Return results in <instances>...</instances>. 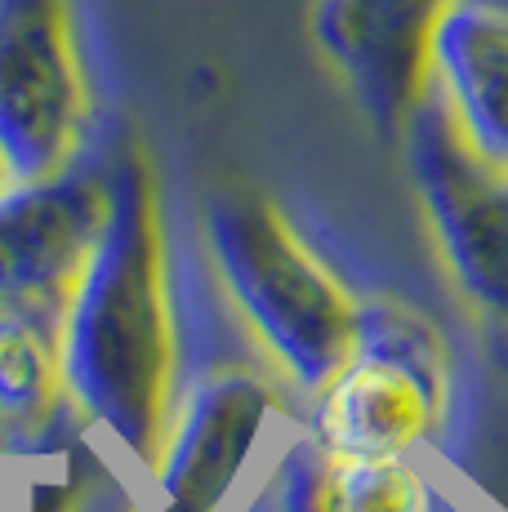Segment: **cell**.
Listing matches in <instances>:
<instances>
[{
	"mask_svg": "<svg viewBox=\"0 0 508 512\" xmlns=\"http://www.w3.org/2000/svg\"><path fill=\"white\" fill-rule=\"evenodd\" d=\"M90 81L72 0H0V161L9 179L85 156Z\"/></svg>",
	"mask_w": 508,
	"mask_h": 512,
	"instance_id": "5",
	"label": "cell"
},
{
	"mask_svg": "<svg viewBox=\"0 0 508 512\" xmlns=\"http://www.w3.org/2000/svg\"><path fill=\"white\" fill-rule=\"evenodd\" d=\"M9 179V170H5V161H0V183H5Z\"/></svg>",
	"mask_w": 508,
	"mask_h": 512,
	"instance_id": "13",
	"label": "cell"
},
{
	"mask_svg": "<svg viewBox=\"0 0 508 512\" xmlns=\"http://www.w3.org/2000/svg\"><path fill=\"white\" fill-rule=\"evenodd\" d=\"M451 406V352L424 312L361 303L357 348L312 392L308 441L339 459H406Z\"/></svg>",
	"mask_w": 508,
	"mask_h": 512,
	"instance_id": "3",
	"label": "cell"
},
{
	"mask_svg": "<svg viewBox=\"0 0 508 512\" xmlns=\"http://www.w3.org/2000/svg\"><path fill=\"white\" fill-rule=\"evenodd\" d=\"M210 268L268 361L299 392H317L357 348L361 299L299 236L277 201L214 192L201 210Z\"/></svg>",
	"mask_w": 508,
	"mask_h": 512,
	"instance_id": "2",
	"label": "cell"
},
{
	"mask_svg": "<svg viewBox=\"0 0 508 512\" xmlns=\"http://www.w3.org/2000/svg\"><path fill=\"white\" fill-rule=\"evenodd\" d=\"M428 85L482 156L508 165V9L455 0L433 36Z\"/></svg>",
	"mask_w": 508,
	"mask_h": 512,
	"instance_id": "9",
	"label": "cell"
},
{
	"mask_svg": "<svg viewBox=\"0 0 508 512\" xmlns=\"http://www.w3.org/2000/svg\"><path fill=\"white\" fill-rule=\"evenodd\" d=\"M14 446H18V437L5 428V423H0V455H9V450H14Z\"/></svg>",
	"mask_w": 508,
	"mask_h": 512,
	"instance_id": "12",
	"label": "cell"
},
{
	"mask_svg": "<svg viewBox=\"0 0 508 512\" xmlns=\"http://www.w3.org/2000/svg\"><path fill=\"white\" fill-rule=\"evenodd\" d=\"M0 512H5V490H0Z\"/></svg>",
	"mask_w": 508,
	"mask_h": 512,
	"instance_id": "14",
	"label": "cell"
},
{
	"mask_svg": "<svg viewBox=\"0 0 508 512\" xmlns=\"http://www.w3.org/2000/svg\"><path fill=\"white\" fill-rule=\"evenodd\" d=\"M103 165V228L58 312V383L76 415L152 468L179 397L170 259L143 147L116 143Z\"/></svg>",
	"mask_w": 508,
	"mask_h": 512,
	"instance_id": "1",
	"label": "cell"
},
{
	"mask_svg": "<svg viewBox=\"0 0 508 512\" xmlns=\"http://www.w3.org/2000/svg\"><path fill=\"white\" fill-rule=\"evenodd\" d=\"M107 214L103 156L0 183V299L54 321Z\"/></svg>",
	"mask_w": 508,
	"mask_h": 512,
	"instance_id": "6",
	"label": "cell"
},
{
	"mask_svg": "<svg viewBox=\"0 0 508 512\" xmlns=\"http://www.w3.org/2000/svg\"><path fill=\"white\" fill-rule=\"evenodd\" d=\"M455 0H312V41L379 134L402 139L428 90L433 36Z\"/></svg>",
	"mask_w": 508,
	"mask_h": 512,
	"instance_id": "8",
	"label": "cell"
},
{
	"mask_svg": "<svg viewBox=\"0 0 508 512\" xmlns=\"http://www.w3.org/2000/svg\"><path fill=\"white\" fill-rule=\"evenodd\" d=\"M428 481L410 459H339L312 441L286 459L272 512H428Z\"/></svg>",
	"mask_w": 508,
	"mask_h": 512,
	"instance_id": "10",
	"label": "cell"
},
{
	"mask_svg": "<svg viewBox=\"0 0 508 512\" xmlns=\"http://www.w3.org/2000/svg\"><path fill=\"white\" fill-rule=\"evenodd\" d=\"M272 388L259 374L223 366L179 388L152 459L156 512H219L241 481L272 419Z\"/></svg>",
	"mask_w": 508,
	"mask_h": 512,
	"instance_id": "7",
	"label": "cell"
},
{
	"mask_svg": "<svg viewBox=\"0 0 508 512\" xmlns=\"http://www.w3.org/2000/svg\"><path fill=\"white\" fill-rule=\"evenodd\" d=\"M54 334V321L0 299V423L18 441L41 432L63 406Z\"/></svg>",
	"mask_w": 508,
	"mask_h": 512,
	"instance_id": "11",
	"label": "cell"
},
{
	"mask_svg": "<svg viewBox=\"0 0 508 512\" xmlns=\"http://www.w3.org/2000/svg\"><path fill=\"white\" fill-rule=\"evenodd\" d=\"M406 170L455 294L508 374V165L482 156L428 85L402 125Z\"/></svg>",
	"mask_w": 508,
	"mask_h": 512,
	"instance_id": "4",
	"label": "cell"
}]
</instances>
